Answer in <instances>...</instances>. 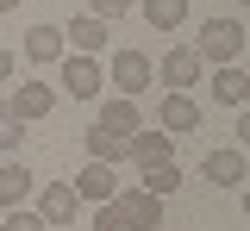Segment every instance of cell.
Returning a JSON list of instances; mask_svg holds the SVG:
<instances>
[{
	"label": "cell",
	"instance_id": "1",
	"mask_svg": "<svg viewBox=\"0 0 250 231\" xmlns=\"http://www.w3.org/2000/svg\"><path fill=\"white\" fill-rule=\"evenodd\" d=\"M194 57L213 63V69L238 63V57H244V25H238V19H207V25H200V44H194Z\"/></svg>",
	"mask_w": 250,
	"mask_h": 231
},
{
	"label": "cell",
	"instance_id": "2",
	"mask_svg": "<svg viewBox=\"0 0 250 231\" xmlns=\"http://www.w3.org/2000/svg\"><path fill=\"white\" fill-rule=\"evenodd\" d=\"M200 57H194V44H169V57H163V63H150V75H163V81H169V94H188V88H194V81H200Z\"/></svg>",
	"mask_w": 250,
	"mask_h": 231
},
{
	"label": "cell",
	"instance_id": "3",
	"mask_svg": "<svg viewBox=\"0 0 250 231\" xmlns=\"http://www.w3.org/2000/svg\"><path fill=\"white\" fill-rule=\"evenodd\" d=\"M75 212H82V194H75L69 181H44V194H38V219H44V225H75Z\"/></svg>",
	"mask_w": 250,
	"mask_h": 231
},
{
	"label": "cell",
	"instance_id": "4",
	"mask_svg": "<svg viewBox=\"0 0 250 231\" xmlns=\"http://www.w3.org/2000/svg\"><path fill=\"white\" fill-rule=\"evenodd\" d=\"M113 200H119V212H125V225H131V231H156V225H163V200L144 194L138 181H131L125 194H113Z\"/></svg>",
	"mask_w": 250,
	"mask_h": 231
},
{
	"label": "cell",
	"instance_id": "5",
	"mask_svg": "<svg viewBox=\"0 0 250 231\" xmlns=\"http://www.w3.org/2000/svg\"><path fill=\"white\" fill-rule=\"evenodd\" d=\"M125 156H131L138 169L175 163V137H169V132H131V137H125Z\"/></svg>",
	"mask_w": 250,
	"mask_h": 231
},
{
	"label": "cell",
	"instance_id": "6",
	"mask_svg": "<svg viewBox=\"0 0 250 231\" xmlns=\"http://www.w3.org/2000/svg\"><path fill=\"white\" fill-rule=\"evenodd\" d=\"M113 81H119L125 100H138L150 88V57H144V50H113Z\"/></svg>",
	"mask_w": 250,
	"mask_h": 231
},
{
	"label": "cell",
	"instance_id": "7",
	"mask_svg": "<svg viewBox=\"0 0 250 231\" xmlns=\"http://www.w3.org/2000/svg\"><path fill=\"white\" fill-rule=\"evenodd\" d=\"M57 81H62L69 100H94V94H100V69H94L88 57H62V63H57Z\"/></svg>",
	"mask_w": 250,
	"mask_h": 231
},
{
	"label": "cell",
	"instance_id": "8",
	"mask_svg": "<svg viewBox=\"0 0 250 231\" xmlns=\"http://www.w3.org/2000/svg\"><path fill=\"white\" fill-rule=\"evenodd\" d=\"M50 106H57V94H50V81H19V94L6 100V113H13L19 125H25V119H44Z\"/></svg>",
	"mask_w": 250,
	"mask_h": 231
},
{
	"label": "cell",
	"instance_id": "9",
	"mask_svg": "<svg viewBox=\"0 0 250 231\" xmlns=\"http://www.w3.org/2000/svg\"><path fill=\"white\" fill-rule=\"evenodd\" d=\"M69 188L82 194V206H88V200H94V206H106V200L119 194V175H113L106 163H88L82 175H75V181H69Z\"/></svg>",
	"mask_w": 250,
	"mask_h": 231
},
{
	"label": "cell",
	"instance_id": "10",
	"mask_svg": "<svg viewBox=\"0 0 250 231\" xmlns=\"http://www.w3.org/2000/svg\"><path fill=\"white\" fill-rule=\"evenodd\" d=\"M94 125H100V132H113V137H131V132H144V113H138V100H106V106H100V119H94Z\"/></svg>",
	"mask_w": 250,
	"mask_h": 231
},
{
	"label": "cell",
	"instance_id": "11",
	"mask_svg": "<svg viewBox=\"0 0 250 231\" xmlns=\"http://www.w3.org/2000/svg\"><path fill=\"white\" fill-rule=\"evenodd\" d=\"M156 119H163V132H200V100L194 94H163V113H156Z\"/></svg>",
	"mask_w": 250,
	"mask_h": 231
},
{
	"label": "cell",
	"instance_id": "12",
	"mask_svg": "<svg viewBox=\"0 0 250 231\" xmlns=\"http://www.w3.org/2000/svg\"><path fill=\"white\" fill-rule=\"evenodd\" d=\"M25 63H38V69L62 63V25H31L25 32Z\"/></svg>",
	"mask_w": 250,
	"mask_h": 231
},
{
	"label": "cell",
	"instance_id": "13",
	"mask_svg": "<svg viewBox=\"0 0 250 231\" xmlns=\"http://www.w3.org/2000/svg\"><path fill=\"white\" fill-rule=\"evenodd\" d=\"M207 181L244 188V150H207Z\"/></svg>",
	"mask_w": 250,
	"mask_h": 231
},
{
	"label": "cell",
	"instance_id": "14",
	"mask_svg": "<svg viewBox=\"0 0 250 231\" xmlns=\"http://www.w3.org/2000/svg\"><path fill=\"white\" fill-rule=\"evenodd\" d=\"M62 44H75L82 57H94V50H106V25H100L94 13H82L75 25H62Z\"/></svg>",
	"mask_w": 250,
	"mask_h": 231
},
{
	"label": "cell",
	"instance_id": "15",
	"mask_svg": "<svg viewBox=\"0 0 250 231\" xmlns=\"http://www.w3.org/2000/svg\"><path fill=\"white\" fill-rule=\"evenodd\" d=\"M82 144H88V163H125V137H113V132H100V125H88L82 132Z\"/></svg>",
	"mask_w": 250,
	"mask_h": 231
},
{
	"label": "cell",
	"instance_id": "16",
	"mask_svg": "<svg viewBox=\"0 0 250 231\" xmlns=\"http://www.w3.org/2000/svg\"><path fill=\"white\" fill-rule=\"evenodd\" d=\"M31 188H38V181H31L25 163H6V169H0V206H25Z\"/></svg>",
	"mask_w": 250,
	"mask_h": 231
},
{
	"label": "cell",
	"instance_id": "17",
	"mask_svg": "<svg viewBox=\"0 0 250 231\" xmlns=\"http://www.w3.org/2000/svg\"><path fill=\"white\" fill-rule=\"evenodd\" d=\"M244 81H250L244 69H238V63H225V69L213 75V100H219V106H244V94H250Z\"/></svg>",
	"mask_w": 250,
	"mask_h": 231
},
{
	"label": "cell",
	"instance_id": "18",
	"mask_svg": "<svg viewBox=\"0 0 250 231\" xmlns=\"http://www.w3.org/2000/svg\"><path fill=\"white\" fill-rule=\"evenodd\" d=\"M144 19L156 32H182L188 25V0H144Z\"/></svg>",
	"mask_w": 250,
	"mask_h": 231
},
{
	"label": "cell",
	"instance_id": "19",
	"mask_svg": "<svg viewBox=\"0 0 250 231\" xmlns=\"http://www.w3.org/2000/svg\"><path fill=\"white\" fill-rule=\"evenodd\" d=\"M144 194H156V200H169L175 188H182V169L175 163H156V169H144V181H138Z\"/></svg>",
	"mask_w": 250,
	"mask_h": 231
},
{
	"label": "cell",
	"instance_id": "20",
	"mask_svg": "<svg viewBox=\"0 0 250 231\" xmlns=\"http://www.w3.org/2000/svg\"><path fill=\"white\" fill-rule=\"evenodd\" d=\"M19 144H25V125H19V119L6 113V100H0V150H19Z\"/></svg>",
	"mask_w": 250,
	"mask_h": 231
},
{
	"label": "cell",
	"instance_id": "21",
	"mask_svg": "<svg viewBox=\"0 0 250 231\" xmlns=\"http://www.w3.org/2000/svg\"><path fill=\"white\" fill-rule=\"evenodd\" d=\"M0 231H50V225H44L38 212H25V206H6V225Z\"/></svg>",
	"mask_w": 250,
	"mask_h": 231
},
{
	"label": "cell",
	"instance_id": "22",
	"mask_svg": "<svg viewBox=\"0 0 250 231\" xmlns=\"http://www.w3.org/2000/svg\"><path fill=\"white\" fill-rule=\"evenodd\" d=\"M94 231H131V225H125V212H119V200H106V206L94 212Z\"/></svg>",
	"mask_w": 250,
	"mask_h": 231
},
{
	"label": "cell",
	"instance_id": "23",
	"mask_svg": "<svg viewBox=\"0 0 250 231\" xmlns=\"http://www.w3.org/2000/svg\"><path fill=\"white\" fill-rule=\"evenodd\" d=\"M94 6V19H100V25H106V19H125V13H131V0H88Z\"/></svg>",
	"mask_w": 250,
	"mask_h": 231
},
{
	"label": "cell",
	"instance_id": "24",
	"mask_svg": "<svg viewBox=\"0 0 250 231\" xmlns=\"http://www.w3.org/2000/svg\"><path fill=\"white\" fill-rule=\"evenodd\" d=\"M13 75H19V57H13V50H0V81H13Z\"/></svg>",
	"mask_w": 250,
	"mask_h": 231
},
{
	"label": "cell",
	"instance_id": "25",
	"mask_svg": "<svg viewBox=\"0 0 250 231\" xmlns=\"http://www.w3.org/2000/svg\"><path fill=\"white\" fill-rule=\"evenodd\" d=\"M13 6H19V0H0V13H13Z\"/></svg>",
	"mask_w": 250,
	"mask_h": 231
}]
</instances>
